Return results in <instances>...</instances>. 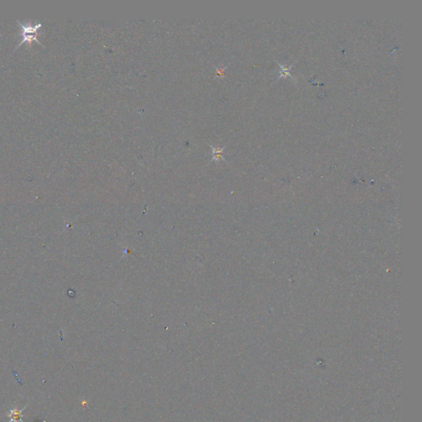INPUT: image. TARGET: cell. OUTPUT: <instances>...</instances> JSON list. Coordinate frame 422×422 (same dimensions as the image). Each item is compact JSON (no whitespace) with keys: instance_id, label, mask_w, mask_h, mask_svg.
Returning <instances> with one entry per match:
<instances>
[{"instance_id":"obj_1","label":"cell","mask_w":422,"mask_h":422,"mask_svg":"<svg viewBox=\"0 0 422 422\" xmlns=\"http://www.w3.org/2000/svg\"><path fill=\"white\" fill-rule=\"evenodd\" d=\"M18 23L19 27L23 30V40L18 44L16 49L19 47L20 45H23V43L25 42L28 43L29 46H31V44L33 42H37L39 43V44H41L43 46L40 41L38 40V38H37L38 35V30L39 28H42V23H38L37 24H33L31 22H28V23L23 24V23H20L19 21H18Z\"/></svg>"},{"instance_id":"obj_2","label":"cell","mask_w":422,"mask_h":422,"mask_svg":"<svg viewBox=\"0 0 422 422\" xmlns=\"http://www.w3.org/2000/svg\"><path fill=\"white\" fill-rule=\"evenodd\" d=\"M25 408L26 407H24V408H23V409L20 410L17 408V407H15V408H13V409L9 410V414H8V416L11 417L10 422H23V421H22V417H23V415L22 414V412L24 411Z\"/></svg>"},{"instance_id":"obj_3","label":"cell","mask_w":422,"mask_h":422,"mask_svg":"<svg viewBox=\"0 0 422 422\" xmlns=\"http://www.w3.org/2000/svg\"><path fill=\"white\" fill-rule=\"evenodd\" d=\"M291 68L286 67V66H282L281 65V76L286 77V76H291Z\"/></svg>"}]
</instances>
